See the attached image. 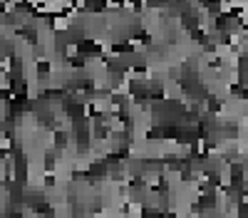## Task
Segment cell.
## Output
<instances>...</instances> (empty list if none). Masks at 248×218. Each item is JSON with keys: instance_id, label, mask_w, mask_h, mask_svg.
Here are the masks:
<instances>
[{"instance_id": "1", "label": "cell", "mask_w": 248, "mask_h": 218, "mask_svg": "<svg viewBox=\"0 0 248 218\" xmlns=\"http://www.w3.org/2000/svg\"><path fill=\"white\" fill-rule=\"evenodd\" d=\"M206 104H209V112H211V114H218V112L223 109V99L209 94V97H206Z\"/></svg>"}, {"instance_id": "2", "label": "cell", "mask_w": 248, "mask_h": 218, "mask_svg": "<svg viewBox=\"0 0 248 218\" xmlns=\"http://www.w3.org/2000/svg\"><path fill=\"white\" fill-rule=\"evenodd\" d=\"M194 218H203V216H194Z\"/></svg>"}]
</instances>
